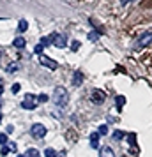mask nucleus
I'll list each match as a JSON object with an SVG mask.
<instances>
[{"instance_id":"1","label":"nucleus","mask_w":152,"mask_h":157,"mask_svg":"<svg viewBox=\"0 0 152 157\" xmlns=\"http://www.w3.org/2000/svg\"><path fill=\"white\" fill-rule=\"evenodd\" d=\"M51 101L57 104V106H65L69 102V92L65 90L64 86H57L53 90V95H51Z\"/></svg>"},{"instance_id":"2","label":"nucleus","mask_w":152,"mask_h":157,"mask_svg":"<svg viewBox=\"0 0 152 157\" xmlns=\"http://www.w3.org/2000/svg\"><path fill=\"white\" fill-rule=\"evenodd\" d=\"M46 132H48V129L44 127L43 124H34L30 127V134L34 136L36 140H43L44 136H46Z\"/></svg>"},{"instance_id":"3","label":"nucleus","mask_w":152,"mask_h":157,"mask_svg":"<svg viewBox=\"0 0 152 157\" xmlns=\"http://www.w3.org/2000/svg\"><path fill=\"white\" fill-rule=\"evenodd\" d=\"M39 64L43 65V67H46V69H51V71H55L58 67V64L53 60V58L46 57V55H39Z\"/></svg>"},{"instance_id":"4","label":"nucleus","mask_w":152,"mask_h":157,"mask_svg":"<svg viewBox=\"0 0 152 157\" xmlns=\"http://www.w3.org/2000/svg\"><path fill=\"white\" fill-rule=\"evenodd\" d=\"M90 99L94 101L95 104H101V102H104V99H106V94L103 92V90H92Z\"/></svg>"},{"instance_id":"5","label":"nucleus","mask_w":152,"mask_h":157,"mask_svg":"<svg viewBox=\"0 0 152 157\" xmlns=\"http://www.w3.org/2000/svg\"><path fill=\"white\" fill-rule=\"evenodd\" d=\"M152 43V32H145V34H142L140 36V41L136 43L138 48H143V46H147V44Z\"/></svg>"},{"instance_id":"6","label":"nucleus","mask_w":152,"mask_h":157,"mask_svg":"<svg viewBox=\"0 0 152 157\" xmlns=\"http://www.w3.org/2000/svg\"><path fill=\"white\" fill-rule=\"evenodd\" d=\"M53 44H55L57 48H65V46H67V37H65V36H60V34H57L55 41H53Z\"/></svg>"},{"instance_id":"7","label":"nucleus","mask_w":152,"mask_h":157,"mask_svg":"<svg viewBox=\"0 0 152 157\" xmlns=\"http://www.w3.org/2000/svg\"><path fill=\"white\" fill-rule=\"evenodd\" d=\"M81 83H83V74H81L80 71H74V74H72V85L80 86Z\"/></svg>"},{"instance_id":"8","label":"nucleus","mask_w":152,"mask_h":157,"mask_svg":"<svg viewBox=\"0 0 152 157\" xmlns=\"http://www.w3.org/2000/svg\"><path fill=\"white\" fill-rule=\"evenodd\" d=\"M99 157H115V152L111 147H103L101 152H99Z\"/></svg>"},{"instance_id":"9","label":"nucleus","mask_w":152,"mask_h":157,"mask_svg":"<svg viewBox=\"0 0 152 157\" xmlns=\"http://www.w3.org/2000/svg\"><path fill=\"white\" fill-rule=\"evenodd\" d=\"M21 108H23V109H29V111H32V109H36V102H34V101H30V99H25L21 102Z\"/></svg>"},{"instance_id":"10","label":"nucleus","mask_w":152,"mask_h":157,"mask_svg":"<svg viewBox=\"0 0 152 157\" xmlns=\"http://www.w3.org/2000/svg\"><path fill=\"white\" fill-rule=\"evenodd\" d=\"M13 44H14V48H18V50H23V48L27 46V41H25L23 37H16Z\"/></svg>"},{"instance_id":"11","label":"nucleus","mask_w":152,"mask_h":157,"mask_svg":"<svg viewBox=\"0 0 152 157\" xmlns=\"http://www.w3.org/2000/svg\"><path fill=\"white\" fill-rule=\"evenodd\" d=\"M90 147H94V148L99 147V134L97 132H92L90 134Z\"/></svg>"},{"instance_id":"12","label":"nucleus","mask_w":152,"mask_h":157,"mask_svg":"<svg viewBox=\"0 0 152 157\" xmlns=\"http://www.w3.org/2000/svg\"><path fill=\"white\" fill-rule=\"evenodd\" d=\"M124 136H126V132H124V131H120V129H117V131H113V140H117V141H120V140H124Z\"/></svg>"},{"instance_id":"13","label":"nucleus","mask_w":152,"mask_h":157,"mask_svg":"<svg viewBox=\"0 0 152 157\" xmlns=\"http://www.w3.org/2000/svg\"><path fill=\"white\" fill-rule=\"evenodd\" d=\"M25 155H27V157H41V154H39V150H37V148H29Z\"/></svg>"},{"instance_id":"14","label":"nucleus","mask_w":152,"mask_h":157,"mask_svg":"<svg viewBox=\"0 0 152 157\" xmlns=\"http://www.w3.org/2000/svg\"><path fill=\"white\" fill-rule=\"evenodd\" d=\"M6 71H7V72H16V71H18V64H16V62H11V64H7Z\"/></svg>"},{"instance_id":"15","label":"nucleus","mask_w":152,"mask_h":157,"mask_svg":"<svg viewBox=\"0 0 152 157\" xmlns=\"http://www.w3.org/2000/svg\"><path fill=\"white\" fill-rule=\"evenodd\" d=\"M27 29H29V23L25 21V20H21V21L18 23V30H20V32H25Z\"/></svg>"},{"instance_id":"16","label":"nucleus","mask_w":152,"mask_h":157,"mask_svg":"<svg viewBox=\"0 0 152 157\" xmlns=\"http://www.w3.org/2000/svg\"><path fill=\"white\" fill-rule=\"evenodd\" d=\"M97 134L99 136H106L108 134V125H101V127L97 129Z\"/></svg>"},{"instance_id":"17","label":"nucleus","mask_w":152,"mask_h":157,"mask_svg":"<svg viewBox=\"0 0 152 157\" xmlns=\"http://www.w3.org/2000/svg\"><path fill=\"white\" fill-rule=\"evenodd\" d=\"M44 155H46V157H57V152H55V150L50 147V148L44 150Z\"/></svg>"},{"instance_id":"18","label":"nucleus","mask_w":152,"mask_h":157,"mask_svg":"<svg viewBox=\"0 0 152 157\" xmlns=\"http://www.w3.org/2000/svg\"><path fill=\"white\" fill-rule=\"evenodd\" d=\"M124 104H126V99H124L122 95H119V97H117V108L120 109V108H122Z\"/></svg>"},{"instance_id":"19","label":"nucleus","mask_w":152,"mask_h":157,"mask_svg":"<svg viewBox=\"0 0 152 157\" xmlns=\"http://www.w3.org/2000/svg\"><path fill=\"white\" fill-rule=\"evenodd\" d=\"M0 145H4V147L7 145V134L6 132H0Z\"/></svg>"},{"instance_id":"20","label":"nucleus","mask_w":152,"mask_h":157,"mask_svg":"<svg viewBox=\"0 0 152 157\" xmlns=\"http://www.w3.org/2000/svg\"><path fill=\"white\" fill-rule=\"evenodd\" d=\"M43 50H44L43 44H37L36 48H34V53H36V55H43Z\"/></svg>"},{"instance_id":"21","label":"nucleus","mask_w":152,"mask_h":157,"mask_svg":"<svg viewBox=\"0 0 152 157\" xmlns=\"http://www.w3.org/2000/svg\"><path fill=\"white\" fill-rule=\"evenodd\" d=\"M88 39H90V41H97V39H99V34H97V32H90V34H88Z\"/></svg>"},{"instance_id":"22","label":"nucleus","mask_w":152,"mask_h":157,"mask_svg":"<svg viewBox=\"0 0 152 157\" xmlns=\"http://www.w3.org/2000/svg\"><path fill=\"white\" fill-rule=\"evenodd\" d=\"M78 48H80V43H78V41H72V43H71V50L76 51Z\"/></svg>"},{"instance_id":"23","label":"nucleus","mask_w":152,"mask_h":157,"mask_svg":"<svg viewBox=\"0 0 152 157\" xmlns=\"http://www.w3.org/2000/svg\"><path fill=\"white\" fill-rule=\"evenodd\" d=\"M37 101H39V102H46V101H48V95H46V94H41V95L37 97Z\"/></svg>"},{"instance_id":"24","label":"nucleus","mask_w":152,"mask_h":157,"mask_svg":"<svg viewBox=\"0 0 152 157\" xmlns=\"http://www.w3.org/2000/svg\"><path fill=\"white\" fill-rule=\"evenodd\" d=\"M20 88H21L20 83H14V85H13V94H18V92H20Z\"/></svg>"},{"instance_id":"25","label":"nucleus","mask_w":152,"mask_h":157,"mask_svg":"<svg viewBox=\"0 0 152 157\" xmlns=\"http://www.w3.org/2000/svg\"><path fill=\"white\" fill-rule=\"evenodd\" d=\"M127 138H129V145H134V143H136V136L134 134H129Z\"/></svg>"},{"instance_id":"26","label":"nucleus","mask_w":152,"mask_h":157,"mask_svg":"<svg viewBox=\"0 0 152 157\" xmlns=\"http://www.w3.org/2000/svg\"><path fill=\"white\" fill-rule=\"evenodd\" d=\"M41 44H43V46H48V44H50V39H48V37H43V39H41Z\"/></svg>"},{"instance_id":"27","label":"nucleus","mask_w":152,"mask_h":157,"mask_svg":"<svg viewBox=\"0 0 152 157\" xmlns=\"http://www.w3.org/2000/svg\"><path fill=\"white\" fill-rule=\"evenodd\" d=\"M9 150H11V148H9V147H4V148H2V152H0V154H2V155H7V154H9Z\"/></svg>"},{"instance_id":"28","label":"nucleus","mask_w":152,"mask_h":157,"mask_svg":"<svg viewBox=\"0 0 152 157\" xmlns=\"http://www.w3.org/2000/svg\"><path fill=\"white\" fill-rule=\"evenodd\" d=\"M13 131H14V127H13V125H7V129H6V132H7V134H11Z\"/></svg>"},{"instance_id":"29","label":"nucleus","mask_w":152,"mask_h":157,"mask_svg":"<svg viewBox=\"0 0 152 157\" xmlns=\"http://www.w3.org/2000/svg\"><path fill=\"white\" fill-rule=\"evenodd\" d=\"M4 94V85H2V79H0V95Z\"/></svg>"},{"instance_id":"30","label":"nucleus","mask_w":152,"mask_h":157,"mask_svg":"<svg viewBox=\"0 0 152 157\" xmlns=\"http://www.w3.org/2000/svg\"><path fill=\"white\" fill-rule=\"evenodd\" d=\"M16 157H27V155H21V154H20V155H16Z\"/></svg>"},{"instance_id":"31","label":"nucleus","mask_w":152,"mask_h":157,"mask_svg":"<svg viewBox=\"0 0 152 157\" xmlns=\"http://www.w3.org/2000/svg\"><path fill=\"white\" fill-rule=\"evenodd\" d=\"M0 122H2V113H0Z\"/></svg>"},{"instance_id":"32","label":"nucleus","mask_w":152,"mask_h":157,"mask_svg":"<svg viewBox=\"0 0 152 157\" xmlns=\"http://www.w3.org/2000/svg\"><path fill=\"white\" fill-rule=\"evenodd\" d=\"M0 108H2V101H0Z\"/></svg>"}]
</instances>
